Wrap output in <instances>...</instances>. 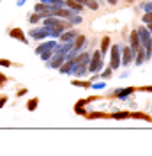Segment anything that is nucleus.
<instances>
[{"mask_svg":"<svg viewBox=\"0 0 152 156\" xmlns=\"http://www.w3.org/2000/svg\"><path fill=\"white\" fill-rule=\"evenodd\" d=\"M103 53H101V50H95L94 53L90 55V60H88V68L87 71L88 73H99L101 69H103Z\"/></svg>","mask_w":152,"mask_h":156,"instance_id":"nucleus-2","label":"nucleus"},{"mask_svg":"<svg viewBox=\"0 0 152 156\" xmlns=\"http://www.w3.org/2000/svg\"><path fill=\"white\" fill-rule=\"evenodd\" d=\"M134 53H136V57H134L133 62L136 64V66H142L143 60H147V51H145V48H143V46H140V48L136 50Z\"/></svg>","mask_w":152,"mask_h":156,"instance_id":"nucleus-7","label":"nucleus"},{"mask_svg":"<svg viewBox=\"0 0 152 156\" xmlns=\"http://www.w3.org/2000/svg\"><path fill=\"white\" fill-rule=\"evenodd\" d=\"M67 20H69V23H71L73 27H74V25H80V23L83 21V18H81V16H80L78 12H73V14H71V16H69Z\"/></svg>","mask_w":152,"mask_h":156,"instance_id":"nucleus-18","label":"nucleus"},{"mask_svg":"<svg viewBox=\"0 0 152 156\" xmlns=\"http://www.w3.org/2000/svg\"><path fill=\"white\" fill-rule=\"evenodd\" d=\"M73 69H74V60H64V64L58 68V71H60L62 75H71Z\"/></svg>","mask_w":152,"mask_h":156,"instance_id":"nucleus-9","label":"nucleus"},{"mask_svg":"<svg viewBox=\"0 0 152 156\" xmlns=\"http://www.w3.org/2000/svg\"><path fill=\"white\" fill-rule=\"evenodd\" d=\"M55 46H57V43H55V41H48V43H44L43 46H39V48H37V53H41V51H46V50H53Z\"/></svg>","mask_w":152,"mask_h":156,"instance_id":"nucleus-21","label":"nucleus"},{"mask_svg":"<svg viewBox=\"0 0 152 156\" xmlns=\"http://www.w3.org/2000/svg\"><path fill=\"white\" fill-rule=\"evenodd\" d=\"M129 115H131V112H119V110H115L110 117L115 119V121H122V119H129Z\"/></svg>","mask_w":152,"mask_h":156,"instance_id":"nucleus-17","label":"nucleus"},{"mask_svg":"<svg viewBox=\"0 0 152 156\" xmlns=\"http://www.w3.org/2000/svg\"><path fill=\"white\" fill-rule=\"evenodd\" d=\"M88 60H90V53L88 51H81V53H78L74 57V64H81V62L88 64Z\"/></svg>","mask_w":152,"mask_h":156,"instance_id":"nucleus-15","label":"nucleus"},{"mask_svg":"<svg viewBox=\"0 0 152 156\" xmlns=\"http://www.w3.org/2000/svg\"><path fill=\"white\" fill-rule=\"evenodd\" d=\"M106 87V82H92L90 83V89H95V90H103Z\"/></svg>","mask_w":152,"mask_h":156,"instance_id":"nucleus-27","label":"nucleus"},{"mask_svg":"<svg viewBox=\"0 0 152 156\" xmlns=\"http://www.w3.org/2000/svg\"><path fill=\"white\" fill-rule=\"evenodd\" d=\"M76 36H78L76 30H67V32H62V34L58 36V39H60L62 43H66V41H74Z\"/></svg>","mask_w":152,"mask_h":156,"instance_id":"nucleus-14","label":"nucleus"},{"mask_svg":"<svg viewBox=\"0 0 152 156\" xmlns=\"http://www.w3.org/2000/svg\"><path fill=\"white\" fill-rule=\"evenodd\" d=\"M142 9L145 11V12H152V2H143Z\"/></svg>","mask_w":152,"mask_h":156,"instance_id":"nucleus-30","label":"nucleus"},{"mask_svg":"<svg viewBox=\"0 0 152 156\" xmlns=\"http://www.w3.org/2000/svg\"><path fill=\"white\" fill-rule=\"evenodd\" d=\"M133 119H143V121H152L150 115H147V114H143V112H131V115Z\"/></svg>","mask_w":152,"mask_h":156,"instance_id":"nucleus-23","label":"nucleus"},{"mask_svg":"<svg viewBox=\"0 0 152 156\" xmlns=\"http://www.w3.org/2000/svg\"><path fill=\"white\" fill-rule=\"evenodd\" d=\"M147 29H149V32L152 34V21H150V23H147Z\"/></svg>","mask_w":152,"mask_h":156,"instance_id":"nucleus-38","label":"nucleus"},{"mask_svg":"<svg viewBox=\"0 0 152 156\" xmlns=\"http://www.w3.org/2000/svg\"><path fill=\"white\" fill-rule=\"evenodd\" d=\"M83 5L88 7V9H92V11L99 9V2H97V0H85V4H83Z\"/></svg>","mask_w":152,"mask_h":156,"instance_id":"nucleus-24","label":"nucleus"},{"mask_svg":"<svg viewBox=\"0 0 152 156\" xmlns=\"http://www.w3.org/2000/svg\"><path fill=\"white\" fill-rule=\"evenodd\" d=\"M142 21H143V25L150 23V21H152V12H145V14L142 16Z\"/></svg>","mask_w":152,"mask_h":156,"instance_id":"nucleus-29","label":"nucleus"},{"mask_svg":"<svg viewBox=\"0 0 152 156\" xmlns=\"http://www.w3.org/2000/svg\"><path fill=\"white\" fill-rule=\"evenodd\" d=\"M87 119H106V117H110L108 114L105 112H92V114H85Z\"/></svg>","mask_w":152,"mask_h":156,"instance_id":"nucleus-22","label":"nucleus"},{"mask_svg":"<svg viewBox=\"0 0 152 156\" xmlns=\"http://www.w3.org/2000/svg\"><path fill=\"white\" fill-rule=\"evenodd\" d=\"M112 73H113V69H112V68H110V66H108V68H106L105 71L101 73V78H103V80H108V78L112 76Z\"/></svg>","mask_w":152,"mask_h":156,"instance_id":"nucleus-28","label":"nucleus"},{"mask_svg":"<svg viewBox=\"0 0 152 156\" xmlns=\"http://www.w3.org/2000/svg\"><path fill=\"white\" fill-rule=\"evenodd\" d=\"M44 25H46V27H66V23H64L62 20L55 18V16H48V18L44 20Z\"/></svg>","mask_w":152,"mask_h":156,"instance_id":"nucleus-10","label":"nucleus"},{"mask_svg":"<svg viewBox=\"0 0 152 156\" xmlns=\"http://www.w3.org/2000/svg\"><path fill=\"white\" fill-rule=\"evenodd\" d=\"M106 2H108V4H112V5H115V4H117L119 0H106Z\"/></svg>","mask_w":152,"mask_h":156,"instance_id":"nucleus-39","label":"nucleus"},{"mask_svg":"<svg viewBox=\"0 0 152 156\" xmlns=\"http://www.w3.org/2000/svg\"><path fill=\"white\" fill-rule=\"evenodd\" d=\"M92 82H83V80H73V85L74 87H83V89H90Z\"/></svg>","mask_w":152,"mask_h":156,"instance_id":"nucleus-25","label":"nucleus"},{"mask_svg":"<svg viewBox=\"0 0 152 156\" xmlns=\"http://www.w3.org/2000/svg\"><path fill=\"white\" fill-rule=\"evenodd\" d=\"M0 2H2V0H0Z\"/></svg>","mask_w":152,"mask_h":156,"instance_id":"nucleus-41","label":"nucleus"},{"mask_svg":"<svg viewBox=\"0 0 152 156\" xmlns=\"http://www.w3.org/2000/svg\"><path fill=\"white\" fill-rule=\"evenodd\" d=\"M74 112L78 114V115H83L85 117V114H87V110L83 107H78V105H74Z\"/></svg>","mask_w":152,"mask_h":156,"instance_id":"nucleus-31","label":"nucleus"},{"mask_svg":"<svg viewBox=\"0 0 152 156\" xmlns=\"http://www.w3.org/2000/svg\"><path fill=\"white\" fill-rule=\"evenodd\" d=\"M142 90H147V92H152V85H149V87H142Z\"/></svg>","mask_w":152,"mask_h":156,"instance_id":"nucleus-37","label":"nucleus"},{"mask_svg":"<svg viewBox=\"0 0 152 156\" xmlns=\"http://www.w3.org/2000/svg\"><path fill=\"white\" fill-rule=\"evenodd\" d=\"M126 2H131V0H126Z\"/></svg>","mask_w":152,"mask_h":156,"instance_id":"nucleus-40","label":"nucleus"},{"mask_svg":"<svg viewBox=\"0 0 152 156\" xmlns=\"http://www.w3.org/2000/svg\"><path fill=\"white\" fill-rule=\"evenodd\" d=\"M110 68L113 71L120 68V44H113L110 50Z\"/></svg>","mask_w":152,"mask_h":156,"instance_id":"nucleus-3","label":"nucleus"},{"mask_svg":"<svg viewBox=\"0 0 152 156\" xmlns=\"http://www.w3.org/2000/svg\"><path fill=\"white\" fill-rule=\"evenodd\" d=\"M134 92V87H126V89H117L113 92L115 98H119V99H127V98L131 96Z\"/></svg>","mask_w":152,"mask_h":156,"instance_id":"nucleus-6","label":"nucleus"},{"mask_svg":"<svg viewBox=\"0 0 152 156\" xmlns=\"http://www.w3.org/2000/svg\"><path fill=\"white\" fill-rule=\"evenodd\" d=\"M87 68H88V64L87 62H81V64H74V69H73V73L71 75H74V76L81 78V76H87Z\"/></svg>","mask_w":152,"mask_h":156,"instance_id":"nucleus-5","label":"nucleus"},{"mask_svg":"<svg viewBox=\"0 0 152 156\" xmlns=\"http://www.w3.org/2000/svg\"><path fill=\"white\" fill-rule=\"evenodd\" d=\"M76 105H78V107H87V105H88V101H87V99H80Z\"/></svg>","mask_w":152,"mask_h":156,"instance_id":"nucleus-34","label":"nucleus"},{"mask_svg":"<svg viewBox=\"0 0 152 156\" xmlns=\"http://www.w3.org/2000/svg\"><path fill=\"white\" fill-rule=\"evenodd\" d=\"M9 36H11V37H14V39H18V41H21V43H27V37L23 36L21 29H12L9 32Z\"/></svg>","mask_w":152,"mask_h":156,"instance_id":"nucleus-16","label":"nucleus"},{"mask_svg":"<svg viewBox=\"0 0 152 156\" xmlns=\"http://www.w3.org/2000/svg\"><path fill=\"white\" fill-rule=\"evenodd\" d=\"M64 7L71 9L73 12H81V11H83V5L78 4V2H74V0H66V5H64Z\"/></svg>","mask_w":152,"mask_h":156,"instance_id":"nucleus-13","label":"nucleus"},{"mask_svg":"<svg viewBox=\"0 0 152 156\" xmlns=\"http://www.w3.org/2000/svg\"><path fill=\"white\" fill-rule=\"evenodd\" d=\"M5 101H7V96H0V108L5 105Z\"/></svg>","mask_w":152,"mask_h":156,"instance_id":"nucleus-35","label":"nucleus"},{"mask_svg":"<svg viewBox=\"0 0 152 156\" xmlns=\"http://www.w3.org/2000/svg\"><path fill=\"white\" fill-rule=\"evenodd\" d=\"M110 43H112V41H110L108 36H105V37L101 39V53H103V57H105V53L108 51V48H110Z\"/></svg>","mask_w":152,"mask_h":156,"instance_id":"nucleus-20","label":"nucleus"},{"mask_svg":"<svg viewBox=\"0 0 152 156\" xmlns=\"http://www.w3.org/2000/svg\"><path fill=\"white\" fill-rule=\"evenodd\" d=\"M134 60V51L131 46H120V66H129Z\"/></svg>","mask_w":152,"mask_h":156,"instance_id":"nucleus-4","label":"nucleus"},{"mask_svg":"<svg viewBox=\"0 0 152 156\" xmlns=\"http://www.w3.org/2000/svg\"><path fill=\"white\" fill-rule=\"evenodd\" d=\"M0 66H4V68H9L11 62H9V60H4V58H0Z\"/></svg>","mask_w":152,"mask_h":156,"instance_id":"nucleus-33","label":"nucleus"},{"mask_svg":"<svg viewBox=\"0 0 152 156\" xmlns=\"http://www.w3.org/2000/svg\"><path fill=\"white\" fill-rule=\"evenodd\" d=\"M34 37H37V39H41V37H46V36H50V30L48 29H37V30H34V32H30Z\"/></svg>","mask_w":152,"mask_h":156,"instance_id":"nucleus-19","label":"nucleus"},{"mask_svg":"<svg viewBox=\"0 0 152 156\" xmlns=\"http://www.w3.org/2000/svg\"><path fill=\"white\" fill-rule=\"evenodd\" d=\"M85 44H87V36H83V34H78L74 37V41H73V48L78 50V51L83 48Z\"/></svg>","mask_w":152,"mask_h":156,"instance_id":"nucleus-8","label":"nucleus"},{"mask_svg":"<svg viewBox=\"0 0 152 156\" xmlns=\"http://www.w3.org/2000/svg\"><path fill=\"white\" fill-rule=\"evenodd\" d=\"M5 80H7V78H5L4 75H2V73H0V87H2L4 83H5Z\"/></svg>","mask_w":152,"mask_h":156,"instance_id":"nucleus-36","label":"nucleus"},{"mask_svg":"<svg viewBox=\"0 0 152 156\" xmlns=\"http://www.w3.org/2000/svg\"><path fill=\"white\" fill-rule=\"evenodd\" d=\"M129 46L133 48V51H136V50L142 46V44H140V37H138V34H136V30L131 32V36H129Z\"/></svg>","mask_w":152,"mask_h":156,"instance_id":"nucleus-12","label":"nucleus"},{"mask_svg":"<svg viewBox=\"0 0 152 156\" xmlns=\"http://www.w3.org/2000/svg\"><path fill=\"white\" fill-rule=\"evenodd\" d=\"M41 16H43V14H32V16H29V21L36 23V21H39V20H41Z\"/></svg>","mask_w":152,"mask_h":156,"instance_id":"nucleus-32","label":"nucleus"},{"mask_svg":"<svg viewBox=\"0 0 152 156\" xmlns=\"http://www.w3.org/2000/svg\"><path fill=\"white\" fill-rule=\"evenodd\" d=\"M136 34H138V37H140V44H142L145 51H147V58L152 57V34L149 32V29L142 25L140 29L136 30Z\"/></svg>","mask_w":152,"mask_h":156,"instance_id":"nucleus-1","label":"nucleus"},{"mask_svg":"<svg viewBox=\"0 0 152 156\" xmlns=\"http://www.w3.org/2000/svg\"><path fill=\"white\" fill-rule=\"evenodd\" d=\"M53 58H55V60H51V62H50V66H51V68H55V69H58L62 64H64L66 55H64V53H53Z\"/></svg>","mask_w":152,"mask_h":156,"instance_id":"nucleus-11","label":"nucleus"},{"mask_svg":"<svg viewBox=\"0 0 152 156\" xmlns=\"http://www.w3.org/2000/svg\"><path fill=\"white\" fill-rule=\"evenodd\" d=\"M37 105H39V99L37 98H32V99H29V103H27V108H29L30 112H34L37 108Z\"/></svg>","mask_w":152,"mask_h":156,"instance_id":"nucleus-26","label":"nucleus"}]
</instances>
